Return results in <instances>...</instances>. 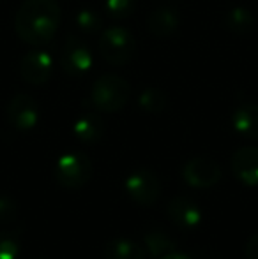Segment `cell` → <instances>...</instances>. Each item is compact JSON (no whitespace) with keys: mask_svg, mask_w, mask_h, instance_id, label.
<instances>
[{"mask_svg":"<svg viewBox=\"0 0 258 259\" xmlns=\"http://www.w3.org/2000/svg\"><path fill=\"white\" fill-rule=\"evenodd\" d=\"M99 52L104 62L112 65H126L136 53L134 35L124 27H110L99 37Z\"/></svg>","mask_w":258,"mask_h":259,"instance_id":"3957f363","label":"cell"},{"mask_svg":"<svg viewBox=\"0 0 258 259\" xmlns=\"http://www.w3.org/2000/svg\"><path fill=\"white\" fill-rule=\"evenodd\" d=\"M72 133L78 141L85 145H94L104 136V123L97 115L87 113V115L76 118L75 125H72Z\"/></svg>","mask_w":258,"mask_h":259,"instance_id":"5bb4252c","label":"cell"},{"mask_svg":"<svg viewBox=\"0 0 258 259\" xmlns=\"http://www.w3.org/2000/svg\"><path fill=\"white\" fill-rule=\"evenodd\" d=\"M145 247H147L149 254L152 257H161L166 254L173 252L175 249V242L166 235L165 231H151L145 235Z\"/></svg>","mask_w":258,"mask_h":259,"instance_id":"ac0fdd59","label":"cell"},{"mask_svg":"<svg viewBox=\"0 0 258 259\" xmlns=\"http://www.w3.org/2000/svg\"><path fill=\"white\" fill-rule=\"evenodd\" d=\"M60 67L69 76H83L92 69L94 58L89 46L78 37H67L60 52Z\"/></svg>","mask_w":258,"mask_h":259,"instance_id":"8992f818","label":"cell"},{"mask_svg":"<svg viewBox=\"0 0 258 259\" xmlns=\"http://www.w3.org/2000/svg\"><path fill=\"white\" fill-rule=\"evenodd\" d=\"M180 23L179 13L172 7H159L147 18V28L154 37H170L177 32Z\"/></svg>","mask_w":258,"mask_h":259,"instance_id":"7c38bea8","label":"cell"},{"mask_svg":"<svg viewBox=\"0 0 258 259\" xmlns=\"http://www.w3.org/2000/svg\"><path fill=\"white\" fill-rule=\"evenodd\" d=\"M184 180L195 189H210L221 180V167L210 157H193L184 166Z\"/></svg>","mask_w":258,"mask_h":259,"instance_id":"9c48e42d","label":"cell"},{"mask_svg":"<svg viewBox=\"0 0 258 259\" xmlns=\"http://www.w3.org/2000/svg\"><path fill=\"white\" fill-rule=\"evenodd\" d=\"M227 27L235 35H249L256 27L255 14L246 7H234L227 14Z\"/></svg>","mask_w":258,"mask_h":259,"instance_id":"2e32d148","label":"cell"},{"mask_svg":"<svg viewBox=\"0 0 258 259\" xmlns=\"http://www.w3.org/2000/svg\"><path fill=\"white\" fill-rule=\"evenodd\" d=\"M7 122L16 131H32L39 122V106L34 97L18 94L9 101L6 109Z\"/></svg>","mask_w":258,"mask_h":259,"instance_id":"ba28073f","label":"cell"},{"mask_svg":"<svg viewBox=\"0 0 258 259\" xmlns=\"http://www.w3.org/2000/svg\"><path fill=\"white\" fill-rule=\"evenodd\" d=\"M41 259H43V257H41Z\"/></svg>","mask_w":258,"mask_h":259,"instance_id":"d4e9b609","label":"cell"},{"mask_svg":"<svg viewBox=\"0 0 258 259\" xmlns=\"http://www.w3.org/2000/svg\"><path fill=\"white\" fill-rule=\"evenodd\" d=\"M129 83L117 74H104L97 78L90 90V103L101 113L121 111L129 99Z\"/></svg>","mask_w":258,"mask_h":259,"instance_id":"7a4b0ae2","label":"cell"},{"mask_svg":"<svg viewBox=\"0 0 258 259\" xmlns=\"http://www.w3.org/2000/svg\"><path fill=\"white\" fill-rule=\"evenodd\" d=\"M53 69H55V62L52 55L41 50H34L20 60V76L23 78V81L34 87L48 83L53 74Z\"/></svg>","mask_w":258,"mask_h":259,"instance_id":"52a82bcc","label":"cell"},{"mask_svg":"<svg viewBox=\"0 0 258 259\" xmlns=\"http://www.w3.org/2000/svg\"><path fill=\"white\" fill-rule=\"evenodd\" d=\"M246 257L248 259H258V233L251 236L246 243Z\"/></svg>","mask_w":258,"mask_h":259,"instance_id":"603a6c76","label":"cell"},{"mask_svg":"<svg viewBox=\"0 0 258 259\" xmlns=\"http://www.w3.org/2000/svg\"><path fill=\"white\" fill-rule=\"evenodd\" d=\"M166 213L172 222L179 228L190 229L202 222V210L193 199L186 196H175L166 206Z\"/></svg>","mask_w":258,"mask_h":259,"instance_id":"8fae6325","label":"cell"},{"mask_svg":"<svg viewBox=\"0 0 258 259\" xmlns=\"http://www.w3.org/2000/svg\"><path fill=\"white\" fill-rule=\"evenodd\" d=\"M76 27L87 34H96L103 28V18L94 9H80L76 13Z\"/></svg>","mask_w":258,"mask_h":259,"instance_id":"ffe728a7","label":"cell"},{"mask_svg":"<svg viewBox=\"0 0 258 259\" xmlns=\"http://www.w3.org/2000/svg\"><path fill=\"white\" fill-rule=\"evenodd\" d=\"M232 173L246 185H258V147H242L232 155Z\"/></svg>","mask_w":258,"mask_h":259,"instance_id":"30bf717a","label":"cell"},{"mask_svg":"<svg viewBox=\"0 0 258 259\" xmlns=\"http://www.w3.org/2000/svg\"><path fill=\"white\" fill-rule=\"evenodd\" d=\"M62 11L57 0H25L14 18L18 37L32 46H41L55 37Z\"/></svg>","mask_w":258,"mask_h":259,"instance_id":"6da1fadb","label":"cell"},{"mask_svg":"<svg viewBox=\"0 0 258 259\" xmlns=\"http://www.w3.org/2000/svg\"><path fill=\"white\" fill-rule=\"evenodd\" d=\"M232 125L241 136L258 140V106L242 104L232 115Z\"/></svg>","mask_w":258,"mask_h":259,"instance_id":"4fadbf2b","label":"cell"},{"mask_svg":"<svg viewBox=\"0 0 258 259\" xmlns=\"http://www.w3.org/2000/svg\"><path fill=\"white\" fill-rule=\"evenodd\" d=\"M21 249L20 236L14 229L0 231V259H18Z\"/></svg>","mask_w":258,"mask_h":259,"instance_id":"d6986e66","label":"cell"},{"mask_svg":"<svg viewBox=\"0 0 258 259\" xmlns=\"http://www.w3.org/2000/svg\"><path fill=\"white\" fill-rule=\"evenodd\" d=\"M106 13L112 18L124 20L134 13V0H106Z\"/></svg>","mask_w":258,"mask_h":259,"instance_id":"7402d4cb","label":"cell"},{"mask_svg":"<svg viewBox=\"0 0 258 259\" xmlns=\"http://www.w3.org/2000/svg\"><path fill=\"white\" fill-rule=\"evenodd\" d=\"M126 191L136 205L149 208L161 196V182L152 171L136 169L126 180Z\"/></svg>","mask_w":258,"mask_h":259,"instance_id":"5b68a950","label":"cell"},{"mask_svg":"<svg viewBox=\"0 0 258 259\" xmlns=\"http://www.w3.org/2000/svg\"><path fill=\"white\" fill-rule=\"evenodd\" d=\"M166 104H168V97L158 87H149V89L141 90L138 96V106L149 115H159L165 111Z\"/></svg>","mask_w":258,"mask_h":259,"instance_id":"e0dca14e","label":"cell"},{"mask_svg":"<svg viewBox=\"0 0 258 259\" xmlns=\"http://www.w3.org/2000/svg\"><path fill=\"white\" fill-rule=\"evenodd\" d=\"M92 160L80 152H69L57 160L55 178L59 185H62L67 191H78L83 185H87L92 178Z\"/></svg>","mask_w":258,"mask_h":259,"instance_id":"277c9868","label":"cell"},{"mask_svg":"<svg viewBox=\"0 0 258 259\" xmlns=\"http://www.w3.org/2000/svg\"><path fill=\"white\" fill-rule=\"evenodd\" d=\"M20 217V208L18 203L9 196L0 194V226H9L18 221Z\"/></svg>","mask_w":258,"mask_h":259,"instance_id":"44dd1931","label":"cell"},{"mask_svg":"<svg viewBox=\"0 0 258 259\" xmlns=\"http://www.w3.org/2000/svg\"><path fill=\"white\" fill-rule=\"evenodd\" d=\"M159 259H191L190 256H186V254H179V252H170L166 254V256H161Z\"/></svg>","mask_w":258,"mask_h":259,"instance_id":"cb8c5ba5","label":"cell"},{"mask_svg":"<svg viewBox=\"0 0 258 259\" xmlns=\"http://www.w3.org/2000/svg\"><path fill=\"white\" fill-rule=\"evenodd\" d=\"M103 259H145V250L133 240L114 238L104 243Z\"/></svg>","mask_w":258,"mask_h":259,"instance_id":"9a60e30c","label":"cell"}]
</instances>
